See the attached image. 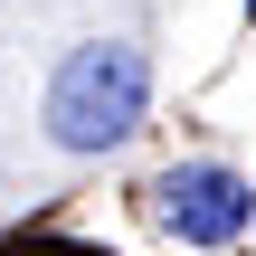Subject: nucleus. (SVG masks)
I'll return each instance as SVG.
<instances>
[{
    "instance_id": "1",
    "label": "nucleus",
    "mask_w": 256,
    "mask_h": 256,
    "mask_svg": "<svg viewBox=\"0 0 256 256\" xmlns=\"http://www.w3.org/2000/svg\"><path fill=\"white\" fill-rule=\"evenodd\" d=\"M142 104H152L142 48L133 38H86L48 76V142L57 152H124L142 133Z\"/></svg>"
},
{
    "instance_id": "2",
    "label": "nucleus",
    "mask_w": 256,
    "mask_h": 256,
    "mask_svg": "<svg viewBox=\"0 0 256 256\" xmlns=\"http://www.w3.org/2000/svg\"><path fill=\"white\" fill-rule=\"evenodd\" d=\"M152 200H162V228H171L180 247H228V238L256 228V190L228 162H171V171L152 180Z\"/></svg>"
},
{
    "instance_id": "3",
    "label": "nucleus",
    "mask_w": 256,
    "mask_h": 256,
    "mask_svg": "<svg viewBox=\"0 0 256 256\" xmlns=\"http://www.w3.org/2000/svg\"><path fill=\"white\" fill-rule=\"evenodd\" d=\"M247 19H256V0H247Z\"/></svg>"
}]
</instances>
